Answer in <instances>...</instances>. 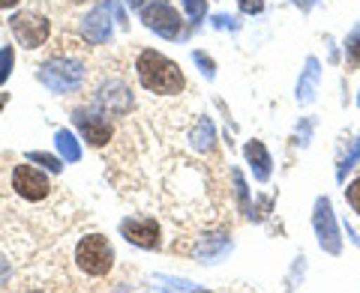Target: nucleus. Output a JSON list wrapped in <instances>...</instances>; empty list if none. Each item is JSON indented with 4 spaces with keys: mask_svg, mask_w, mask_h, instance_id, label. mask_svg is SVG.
Returning a JSON list of instances; mask_svg holds the SVG:
<instances>
[{
    "mask_svg": "<svg viewBox=\"0 0 360 293\" xmlns=\"http://www.w3.org/2000/svg\"><path fill=\"white\" fill-rule=\"evenodd\" d=\"M135 69H139V78L144 90H150V93H180L184 90V72L177 69V63H172L168 57L156 51H141L139 54V63H135Z\"/></svg>",
    "mask_w": 360,
    "mask_h": 293,
    "instance_id": "f257e3e1",
    "label": "nucleus"
},
{
    "mask_svg": "<svg viewBox=\"0 0 360 293\" xmlns=\"http://www.w3.org/2000/svg\"><path fill=\"white\" fill-rule=\"evenodd\" d=\"M75 264L82 273L94 275V278L108 275V269L115 266V249H111V243L105 236L90 233L75 245Z\"/></svg>",
    "mask_w": 360,
    "mask_h": 293,
    "instance_id": "f03ea898",
    "label": "nucleus"
},
{
    "mask_svg": "<svg viewBox=\"0 0 360 293\" xmlns=\"http://www.w3.org/2000/svg\"><path fill=\"white\" fill-rule=\"evenodd\" d=\"M39 81L51 93H72L84 81V66L78 60H51L39 69Z\"/></svg>",
    "mask_w": 360,
    "mask_h": 293,
    "instance_id": "7ed1b4c3",
    "label": "nucleus"
},
{
    "mask_svg": "<svg viewBox=\"0 0 360 293\" xmlns=\"http://www.w3.org/2000/svg\"><path fill=\"white\" fill-rule=\"evenodd\" d=\"M9 25H13L15 39L25 45V48H39L51 33L49 21H45L42 15H37V13H18V15L9 18Z\"/></svg>",
    "mask_w": 360,
    "mask_h": 293,
    "instance_id": "20e7f679",
    "label": "nucleus"
},
{
    "mask_svg": "<svg viewBox=\"0 0 360 293\" xmlns=\"http://www.w3.org/2000/svg\"><path fill=\"white\" fill-rule=\"evenodd\" d=\"M141 21H144V25H148L150 30L160 33V36H168V39H174L177 30H180V15H177V9H174L172 4H165V0H153L150 6H144Z\"/></svg>",
    "mask_w": 360,
    "mask_h": 293,
    "instance_id": "39448f33",
    "label": "nucleus"
},
{
    "mask_svg": "<svg viewBox=\"0 0 360 293\" xmlns=\"http://www.w3.org/2000/svg\"><path fill=\"white\" fill-rule=\"evenodd\" d=\"M13 189H15V195L25 198V200H42V198H49L51 186H49V179L37 171V168L18 165L13 171Z\"/></svg>",
    "mask_w": 360,
    "mask_h": 293,
    "instance_id": "423d86ee",
    "label": "nucleus"
},
{
    "mask_svg": "<svg viewBox=\"0 0 360 293\" xmlns=\"http://www.w3.org/2000/svg\"><path fill=\"white\" fill-rule=\"evenodd\" d=\"M120 231L129 243L141 245V249H156L160 245V224L153 219H123Z\"/></svg>",
    "mask_w": 360,
    "mask_h": 293,
    "instance_id": "0eeeda50",
    "label": "nucleus"
},
{
    "mask_svg": "<svg viewBox=\"0 0 360 293\" xmlns=\"http://www.w3.org/2000/svg\"><path fill=\"white\" fill-rule=\"evenodd\" d=\"M111 13H115V6H111V4H99L94 13L84 18L82 33H84V39L90 45H103L111 36Z\"/></svg>",
    "mask_w": 360,
    "mask_h": 293,
    "instance_id": "6e6552de",
    "label": "nucleus"
},
{
    "mask_svg": "<svg viewBox=\"0 0 360 293\" xmlns=\"http://www.w3.org/2000/svg\"><path fill=\"white\" fill-rule=\"evenodd\" d=\"M75 123H78V129L84 132V138H87L90 144H94V146H103V144H108V141H111V126H108V120L78 114V117H75Z\"/></svg>",
    "mask_w": 360,
    "mask_h": 293,
    "instance_id": "1a4fd4ad",
    "label": "nucleus"
},
{
    "mask_svg": "<svg viewBox=\"0 0 360 293\" xmlns=\"http://www.w3.org/2000/svg\"><path fill=\"white\" fill-rule=\"evenodd\" d=\"M246 156H250V162L255 165V177L258 179H267V174H270V156H267V150L258 141H252V144H246Z\"/></svg>",
    "mask_w": 360,
    "mask_h": 293,
    "instance_id": "9d476101",
    "label": "nucleus"
},
{
    "mask_svg": "<svg viewBox=\"0 0 360 293\" xmlns=\"http://www.w3.org/2000/svg\"><path fill=\"white\" fill-rule=\"evenodd\" d=\"M58 150H60V156L66 162H78L82 159V150H78V141L72 138V132H58Z\"/></svg>",
    "mask_w": 360,
    "mask_h": 293,
    "instance_id": "9b49d317",
    "label": "nucleus"
},
{
    "mask_svg": "<svg viewBox=\"0 0 360 293\" xmlns=\"http://www.w3.org/2000/svg\"><path fill=\"white\" fill-rule=\"evenodd\" d=\"M193 141H195L198 150H210V144H213V126H210L207 120H201V123H198V129H195V135H193Z\"/></svg>",
    "mask_w": 360,
    "mask_h": 293,
    "instance_id": "f8f14e48",
    "label": "nucleus"
},
{
    "mask_svg": "<svg viewBox=\"0 0 360 293\" xmlns=\"http://www.w3.org/2000/svg\"><path fill=\"white\" fill-rule=\"evenodd\" d=\"M13 63H15V54H13V48H4L0 51V84L9 78V72H13Z\"/></svg>",
    "mask_w": 360,
    "mask_h": 293,
    "instance_id": "ddd939ff",
    "label": "nucleus"
},
{
    "mask_svg": "<svg viewBox=\"0 0 360 293\" xmlns=\"http://www.w3.org/2000/svg\"><path fill=\"white\" fill-rule=\"evenodd\" d=\"M345 198H348V204H352V210L360 216V177H354L352 183H348V189H345Z\"/></svg>",
    "mask_w": 360,
    "mask_h": 293,
    "instance_id": "4468645a",
    "label": "nucleus"
},
{
    "mask_svg": "<svg viewBox=\"0 0 360 293\" xmlns=\"http://www.w3.org/2000/svg\"><path fill=\"white\" fill-rule=\"evenodd\" d=\"M30 159L33 162H42L45 168H49V171H60V159H54V156H45V153H30Z\"/></svg>",
    "mask_w": 360,
    "mask_h": 293,
    "instance_id": "2eb2a0df",
    "label": "nucleus"
},
{
    "mask_svg": "<svg viewBox=\"0 0 360 293\" xmlns=\"http://www.w3.org/2000/svg\"><path fill=\"white\" fill-rule=\"evenodd\" d=\"M184 6L193 18H201V13H205V4H201V0H184Z\"/></svg>",
    "mask_w": 360,
    "mask_h": 293,
    "instance_id": "dca6fc26",
    "label": "nucleus"
},
{
    "mask_svg": "<svg viewBox=\"0 0 360 293\" xmlns=\"http://www.w3.org/2000/svg\"><path fill=\"white\" fill-rule=\"evenodd\" d=\"M18 4V0H0V9H13Z\"/></svg>",
    "mask_w": 360,
    "mask_h": 293,
    "instance_id": "f3484780",
    "label": "nucleus"
},
{
    "mask_svg": "<svg viewBox=\"0 0 360 293\" xmlns=\"http://www.w3.org/2000/svg\"><path fill=\"white\" fill-rule=\"evenodd\" d=\"M127 4H129V6H135V9H139V6L144 4V0H127Z\"/></svg>",
    "mask_w": 360,
    "mask_h": 293,
    "instance_id": "a211bd4d",
    "label": "nucleus"
}]
</instances>
